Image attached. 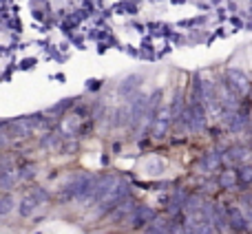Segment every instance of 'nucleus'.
I'll list each match as a JSON object with an SVG mask.
<instances>
[{
  "instance_id": "412c9836",
  "label": "nucleus",
  "mask_w": 252,
  "mask_h": 234,
  "mask_svg": "<svg viewBox=\"0 0 252 234\" xmlns=\"http://www.w3.org/2000/svg\"><path fill=\"white\" fill-rule=\"evenodd\" d=\"M237 175H239V183L241 186H252V166L241 164L237 168Z\"/></svg>"
},
{
  "instance_id": "4be33fe9",
  "label": "nucleus",
  "mask_w": 252,
  "mask_h": 234,
  "mask_svg": "<svg viewBox=\"0 0 252 234\" xmlns=\"http://www.w3.org/2000/svg\"><path fill=\"white\" fill-rule=\"evenodd\" d=\"M40 144H42V148H47V150H49V148H56L58 144H60V135L49 133V135H44L42 142H40Z\"/></svg>"
},
{
  "instance_id": "bb28decb",
  "label": "nucleus",
  "mask_w": 252,
  "mask_h": 234,
  "mask_svg": "<svg viewBox=\"0 0 252 234\" xmlns=\"http://www.w3.org/2000/svg\"><path fill=\"white\" fill-rule=\"evenodd\" d=\"M33 64H35V58H31V60H25V62H22L20 69H31Z\"/></svg>"
},
{
  "instance_id": "7ed1b4c3",
  "label": "nucleus",
  "mask_w": 252,
  "mask_h": 234,
  "mask_svg": "<svg viewBox=\"0 0 252 234\" xmlns=\"http://www.w3.org/2000/svg\"><path fill=\"white\" fill-rule=\"evenodd\" d=\"M128 195V181H124V179H118V183H115V188L109 192V195L104 197V199L97 201V212H109V210L118 208L120 204L124 201V197Z\"/></svg>"
},
{
  "instance_id": "b1692460",
  "label": "nucleus",
  "mask_w": 252,
  "mask_h": 234,
  "mask_svg": "<svg viewBox=\"0 0 252 234\" xmlns=\"http://www.w3.org/2000/svg\"><path fill=\"white\" fill-rule=\"evenodd\" d=\"M161 170H164V161L161 159H151L146 164V173L148 175H159Z\"/></svg>"
},
{
  "instance_id": "f3484780",
  "label": "nucleus",
  "mask_w": 252,
  "mask_h": 234,
  "mask_svg": "<svg viewBox=\"0 0 252 234\" xmlns=\"http://www.w3.org/2000/svg\"><path fill=\"white\" fill-rule=\"evenodd\" d=\"M133 212H135V208H133V201L130 199H124L122 204L115 208V212H113V221H122L124 217H133Z\"/></svg>"
},
{
  "instance_id": "39448f33",
  "label": "nucleus",
  "mask_w": 252,
  "mask_h": 234,
  "mask_svg": "<svg viewBox=\"0 0 252 234\" xmlns=\"http://www.w3.org/2000/svg\"><path fill=\"white\" fill-rule=\"evenodd\" d=\"M173 111L170 109H159V113H157L155 121H153V135H155L157 139L166 137V133H168L170 128V121H173Z\"/></svg>"
},
{
  "instance_id": "6e6552de",
  "label": "nucleus",
  "mask_w": 252,
  "mask_h": 234,
  "mask_svg": "<svg viewBox=\"0 0 252 234\" xmlns=\"http://www.w3.org/2000/svg\"><path fill=\"white\" fill-rule=\"evenodd\" d=\"M219 100H221V104H223V109H228V111H232V109H237L239 106V93L235 91V88L228 84V80H226V87H221L219 88Z\"/></svg>"
},
{
  "instance_id": "393cba45",
  "label": "nucleus",
  "mask_w": 252,
  "mask_h": 234,
  "mask_svg": "<svg viewBox=\"0 0 252 234\" xmlns=\"http://www.w3.org/2000/svg\"><path fill=\"white\" fill-rule=\"evenodd\" d=\"M38 173V168L35 166H25L22 170H18V175H20V179H29V177H33V175Z\"/></svg>"
},
{
  "instance_id": "0eeeda50",
  "label": "nucleus",
  "mask_w": 252,
  "mask_h": 234,
  "mask_svg": "<svg viewBox=\"0 0 252 234\" xmlns=\"http://www.w3.org/2000/svg\"><path fill=\"white\" fill-rule=\"evenodd\" d=\"M223 121H226L228 130H232V133H239V130H244L246 126H248V117L241 113V111H237V109L228 111V113L223 115Z\"/></svg>"
},
{
  "instance_id": "20e7f679",
  "label": "nucleus",
  "mask_w": 252,
  "mask_h": 234,
  "mask_svg": "<svg viewBox=\"0 0 252 234\" xmlns=\"http://www.w3.org/2000/svg\"><path fill=\"white\" fill-rule=\"evenodd\" d=\"M226 80H228V84H230V87L235 88L237 93H239V95H250L252 84H250L248 75H246L244 71H239V69H228V71H226Z\"/></svg>"
},
{
  "instance_id": "f8f14e48",
  "label": "nucleus",
  "mask_w": 252,
  "mask_h": 234,
  "mask_svg": "<svg viewBox=\"0 0 252 234\" xmlns=\"http://www.w3.org/2000/svg\"><path fill=\"white\" fill-rule=\"evenodd\" d=\"M153 219H155V212H153L151 208H146V205H142V208H135V212H133V226L144 228V226H148V221H153Z\"/></svg>"
},
{
  "instance_id": "9d476101",
  "label": "nucleus",
  "mask_w": 252,
  "mask_h": 234,
  "mask_svg": "<svg viewBox=\"0 0 252 234\" xmlns=\"http://www.w3.org/2000/svg\"><path fill=\"white\" fill-rule=\"evenodd\" d=\"M142 75H126V78L120 82L118 87V93L120 95H133V93H137V88L142 87Z\"/></svg>"
},
{
  "instance_id": "dca6fc26",
  "label": "nucleus",
  "mask_w": 252,
  "mask_h": 234,
  "mask_svg": "<svg viewBox=\"0 0 252 234\" xmlns=\"http://www.w3.org/2000/svg\"><path fill=\"white\" fill-rule=\"evenodd\" d=\"M40 201L35 199V195L31 192V195H27L25 199L20 201V208H18V212H20V217H31V214L35 212V208H38Z\"/></svg>"
},
{
  "instance_id": "423d86ee",
  "label": "nucleus",
  "mask_w": 252,
  "mask_h": 234,
  "mask_svg": "<svg viewBox=\"0 0 252 234\" xmlns=\"http://www.w3.org/2000/svg\"><path fill=\"white\" fill-rule=\"evenodd\" d=\"M228 226L237 232H244V230H248L252 223H250L248 214H244L239 208H228Z\"/></svg>"
},
{
  "instance_id": "4468645a",
  "label": "nucleus",
  "mask_w": 252,
  "mask_h": 234,
  "mask_svg": "<svg viewBox=\"0 0 252 234\" xmlns=\"http://www.w3.org/2000/svg\"><path fill=\"white\" fill-rule=\"evenodd\" d=\"M18 179H20L18 170H13V168L2 170V173H0V190H2V192H9L13 186H16Z\"/></svg>"
},
{
  "instance_id": "9b49d317",
  "label": "nucleus",
  "mask_w": 252,
  "mask_h": 234,
  "mask_svg": "<svg viewBox=\"0 0 252 234\" xmlns=\"http://www.w3.org/2000/svg\"><path fill=\"white\" fill-rule=\"evenodd\" d=\"M221 157H223V152L219 150V148H215V150L206 152V155L201 157V161H199V168H201V170H215L219 164H221Z\"/></svg>"
},
{
  "instance_id": "f03ea898",
  "label": "nucleus",
  "mask_w": 252,
  "mask_h": 234,
  "mask_svg": "<svg viewBox=\"0 0 252 234\" xmlns=\"http://www.w3.org/2000/svg\"><path fill=\"white\" fill-rule=\"evenodd\" d=\"M182 121L190 130H201L206 126V106L197 100H190V104L186 106V111L182 115Z\"/></svg>"
},
{
  "instance_id": "f257e3e1",
  "label": "nucleus",
  "mask_w": 252,
  "mask_h": 234,
  "mask_svg": "<svg viewBox=\"0 0 252 234\" xmlns=\"http://www.w3.org/2000/svg\"><path fill=\"white\" fill-rule=\"evenodd\" d=\"M42 119V115H27V117H18L4 124V128L9 130V135L16 139H25L31 135V128H35V124Z\"/></svg>"
},
{
  "instance_id": "a211bd4d",
  "label": "nucleus",
  "mask_w": 252,
  "mask_h": 234,
  "mask_svg": "<svg viewBox=\"0 0 252 234\" xmlns=\"http://www.w3.org/2000/svg\"><path fill=\"white\" fill-rule=\"evenodd\" d=\"M146 230H148V232H173L175 226H173L170 221H166L164 217H161V219L155 217V219H153V221L146 226Z\"/></svg>"
},
{
  "instance_id": "2eb2a0df",
  "label": "nucleus",
  "mask_w": 252,
  "mask_h": 234,
  "mask_svg": "<svg viewBox=\"0 0 252 234\" xmlns=\"http://www.w3.org/2000/svg\"><path fill=\"white\" fill-rule=\"evenodd\" d=\"M248 148L246 146H230L226 152H223V157H226V161H230V164H237V161H244L248 159Z\"/></svg>"
},
{
  "instance_id": "ddd939ff",
  "label": "nucleus",
  "mask_w": 252,
  "mask_h": 234,
  "mask_svg": "<svg viewBox=\"0 0 252 234\" xmlns=\"http://www.w3.org/2000/svg\"><path fill=\"white\" fill-rule=\"evenodd\" d=\"M115 183H118V179H115V177H100V179H97V186H95V201L104 199V197L115 188Z\"/></svg>"
},
{
  "instance_id": "a878e982",
  "label": "nucleus",
  "mask_w": 252,
  "mask_h": 234,
  "mask_svg": "<svg viewBox=\"0 0 252 234\" xmlns=\"http://www.w3.org/2000/svg\"><path fill=\"white\" fill-rule=\"evenodd\" d=\"M33 195H35V199H38L40 204H44V201H49V192H47V190H42V188H35V190H33Z\"/></svg>"
},
{
  "instance_id": "cd10ccee",
  "label": "nucleus",
  "mask_w": 252,
  "mask_h": 234,
  "mask_svg": "<svg viewBox=\"0 0 252 234\" xmlns=\"http://www.w3.org/2000/svg\"><path fill=\"white\" fill-rule=\"evenodd\" d=\"M250 144H252V128H250Z\"/></svg>"
},
{
  "instance_id": "5701e85b",
  "label": "nucleus",
  "mask_w": 252,
  "mask_h": 234,
  "mask_svg": "<svg viewBox=\"0 0 252 234\" xmlns=\"http://www.w3.org/2000/svg\"><path fill=\"white\" fill-rule=\"evenodd\" d=\"M11 208H13V199L9 195H2V199H0V217H7L11 212Z\"/></svg>"
},
{
  "instance_id": "6ab92c4d",
  "label": "nucleus",
  "mask_w": 252,
  "mask_h": 234,
  "mask_svg": "<svg viewBox=\"0 0 252 234\" xmlns=\"http://www.w3.org/2000/svg\"><path fill=\"white\" fill-rule=\"evenodd\" d=\"M237 181H239V175H237V170H226V173H221V177H219V186L221 188H235Z\"/></svg>"
},
{
  "instance_id": "aec40b11",
  "label": "nucleus",
  "mask_w": 252,
  "mask_h": 234,
  "mask_svg": "<svg viewBox=\"0 0 252 234\" xmlns=\"http://www.w3.org/2000/svg\"><path fill=\"white\" fill-rule=\"evenodd\" d=\"M73 104H75V100H62V102H58L56 106H51V109L47 111V117H60L66 109H73Z\"/></svg>"
},
{
  "instance_id": "1a4fd4ad",
  "label": "nucleus",
  "mask_w": 252,
  "mask_h": 234,
  "mask_svg": "<svg viewBox=\"0 0 252 234\" xmlns=\"http://www.w3.org/2000/svg\"><path fill=\"white\" fill-rule=\"evenodd\" d=\"M146 109H148V100L146 97H135L133 104H130V126H139L142 124V117H146Z\"/></svg>"
}]
</instances>
